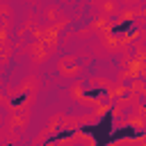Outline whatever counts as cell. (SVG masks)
<instances>
[{"label":"cell","mask_w":146,"mask_h":146,"mask_svg":"<svg viewBox=\"0 0 146 146\" xmlns=\"http://www.w3.org/2000/svg\"><path fill=\"white\" fill-rule=\"evenodd\" d=\"M121 2L130 5V9H137V7H139V2H137V0H121Z\"/></svg>","instance_id":"9a60e30c"},{"label":"cell","mask_w":146,"mask_h":146,"mask_svg":"<svg viewBox=\"0 0 146 146\" xmlns=\"http://www.w3.org/2000/svg\"><path fill=\"white\" fill-rule=\"evenodd\" d=\"M34 146H64V141H62V139H57V137H55V132H50L48 128H43V130L36 135Z\"/></svg>","instance_id":"8992f818"},{"label":"cell","mask_w":146,"mask_h":146,"mask_svg":"<svg viewBox=\"0 0 146 146\" xmlns=\"http://www.w3.org/2000/svg\"><path fill=\"white\" fill-rule=\"evenodd\" d=\"M43 16H46L48 23H68V16H66L57 5H48L46 11H43Z\"/></svg>","instance_id":"52a82bcc"},{"label":"cell","mask_w":146,"mask_h":146,"mask_svg":"<svg viewBox=\"0 0 146 146\" xmlns=\"http://www.w3.org/2000/svg\"><path fill=\"white\" fill-rule=\"evenodd\" d=\"M27 123H30V110H9V116H7V125L5 128H9V130H14V132L21 135L27 128Z\"/></svg>","instance_id":"277c9868"},{"label":"cell","mask_w":146,"mask_h":146,"mask_svg":"<svg viewBox=\"0 0 146 146\" xmlns=\"http://www.w3.org/2000/svg\"><path fill=\"white\" fill-rule=\"evenodd\" d=\"M11 18H14V9L7 0H0V27L9 30L11 27Z\"/></svg>","instance_id":"ba28073f"},{"label":"cell","mask_w":146,"mask_h":146,"mask_svg":"<svg viewBox=\"0 0 146 146\" xmlns=\"http://www.w3.org/2000/svg\"><path fill=\"white\" fill-rule=\"evenodd\" d=\"M135 112H137V114H141V116L146 119V96H139V100H137V107H135Z\"/></svg>","instance_id":"4fadbf2b"},{"label":"cell","mask_w":146,"mask_h":146,"mask_svg":"<svg viewBox=\"0 0 146 146\" xmlns=\"http://www.w3.org/2000/svg\"><path fill=\"white\" fill-rule=\"evenodd\" d=\"M84 96H87V91H84V82L75 80V82L68 87V98H71V100H78V103H82V100H84Z\"/></svg>","instance_id":"9c48e42d"},{"label":"cell","mask_w":146,"mask_h":146,"mask_svg":"<svg viewBox=\"0 0 146 146\" xmlns=\"http://www.w3.org/2000/svg\"><path fill=\"white\" fill-rule=\"evenodd\" d=\"M11 43L9 41H5V43H0V66H5L9 59H11Z\"/></svg>","instance_id":"7c38bea8"},{"label":"cell","mask_w":146,"mask_h":146,"mask_svg":"<svg viewBox=\"0 0 146 146\" xmlns=\"http://www.w3.org/2000/svg\"><path fill=\"white\" fill-rule=\"evenodd\" d=\"M39 87H41L39 75H25L9 94V110H32L39 96Z\"/></svg>","instance_id":"6da1fadb"},{"label":"cell","mask_w":146,"mask_h":146,"mask_svg":"<svg viewBox=\"0 0 146 146\" xmlns=\"http://www.w3.org/2000/svg\"><path fill=\"white\" fill-rule=\"evenodd\" d=\"M87 2H91V5H96V2H98V0H87Z\"/></svg>","instance_id":"2e32d148"},{"label":"cell","mask_w":146,"mask_h":146,"mask_svg":"<svg viewBox=\"0 0 146 146\" xmlns=\"http://www.w3.org/2000/svg\"><path fill=\"white\" fill-rule=\"evenodd\" d=\"M7 34H9V30H5V27H0V43H5V41H9V39H7Z\"/></svg>","instance_id":"5bb4252c"},{"label":"cell","mask_w":146,"mask_h":146,"mask_svg":"<svg viewBox=\"0 0 146 146\" xmlns=\"http://www.w3.org/2000/svg\"><path fill=\"white\" fill-rule=\"evenodd\" d=\"M96 9H98V16H103V18H116L123 9V2L121 0H98Z\"/></svg>","instance_id":"5b68a950"},{"label":"cell","mask_w":146,"mask_h":146,"mask_svg":"<svg viewBox=\"0 0 146 146\" xmlns=\"http://www.w3.org/2000/svg\"><path fill=\"white\" fill-rule=\"evenodd\" d=\"M57 68H59V75L64 78H78L82 73V62L78 59V55H64L57 62Z\"/></svg>","instance_id":"3957f363"},{"label":"cell","mask_w":146,"mask_h":146,"mask_svg":"<svg viewBox=\"0 0 146 146\" xmlns=\"http://www.w3.org/2000/svg\"><path fill=\"white\" fill-rule=\"evenodd\" d=\"M55 43H48V41H41V39H32V43L27 46V55H30V62L34 66H41L46 64L52 55H55Z\"/></svg>","instance_id":"7a4b0ae2"},{"label":"cell","mask_w":146,"mask_h":146,"mask_svg":"<svg viewBox=\"0 0 146 146\" xmlns=\"http://www.w3.org/2000/svg\"><path fill=\"white\" fill-rule=\"evenodd\" d=\"M64 2H73V0H64Z\"/></svg>","instance_id":"e0dca14e"},{"label":"cell","mask_w":146,"mask_h":146,"mask_svg":"<svg viewBox=\"0 0 146 146\" xmlns=\"http://www.w3.org/2000/svg\"><path fill=\"white\" fill-rule=\"evenodd\" d=\"M128 91L135 94V96H146V80H144V78H135V80L130 82Z\"/></svg>","instance_id":"8fae6325"},{"label":"cell","mask_w":146,"mask_h":146,"mask_svg":"<svg viewBox=\"0 0 146 146\" xmlns=\"http://www.w3.org/2000/svg\"><path fill=\"white\" fill-rule=\"evenodd\" d=\"M64 123H66V114H62V112H57V114H52L50 116V121H48V130L50 132H57V130H64Z\"/></svg>","instance_id":"30bf717a"}]
</instances>
